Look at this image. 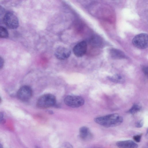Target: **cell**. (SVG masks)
Returning a JSON list of instances; mask_svg holds the SVG:
<instances>
[{
  "mask_svg": "<svg viewBox=\"0 0 148 148\" xmlns=\"http://www.w3.org/2000/svg\"><path fill=\"white\" fill-rule=\"evenodd\" d=\"M4 121L3 119V114L2 113H0V123H3Z\"/></svg>",
  "mask_w": 148,
  "mask_h": 148,
  "instance_id": "obj_21",
  "label": "cell"
},
{
  "mask_svg": "<svg viewBox=\"0 0 148 148\" xmlns=\"http://www.w3.org/2000/svg\"><path fill=\"white\" fill-rule=\"evenodd\" d=\"M32 91L29 86L25 85L22 86L18 90L17 96L18 98L23 101H28L32 97Z\"/></svg>",
  "mask_w": 148,
  "mask_h": 148,
  "instance_id": "obj_6",
  "label": "cell"
},
{
  "mask_svg": "<svg viewBox=\"0 0 148 148\" xmlns=\"http://www.w3.org/2000/svg\"><path fill=\"white\" fill-rule=\"evenodd\" d=\"M123 119L117 114H111L95 118L94 121L96 123L105 127H115L120 125Z\"/></svg>",
  "mask_w": 148,
  "mask_h": 148,
  "instance_id": "obj_1",
  "label": "cell"
},
{
  "mask_svg": "<svg viewBox=\"0 0 148 148\" xmlns=\"http://www.w3.org/2000/svg\"><path fill=\"white\" fill-rule=\"evenodd\" d=\"M1 97H0V103H1Z\"/></svg>",
  "mask_w": 148,
  "mask_h": 148,
  "instance_id": "obj_24",
  "label": "cell"
},
{
  "mask_svg": "<svg viewBox=\"0 0 148 148\" xmlns=\"http://www.w3.org/2000/svg\"><path fill=\"white\" fill-rule=\"evenodd\" d=\"M143 121L142 120H140L136 123L135 126L137 128H141L143 127Z\"/></svg>",
  "mask_w": 148,
  "mask_h": 148,
  "instance_id": "obj_17",
  "label": "cell"
},
{
  "mask_svg": "<svg viewBox=\"0 0 148 148\" xmlns=\"http://www.w3.org/2000/svg\"><path fill=\"white\" fill-rule=\"evenodd\" d=\"M56 102V98L54 95L47 94L40 97L37 101L36 105L40 108L45 109L54 106Z\"/></svg>",
  "mask_w": 148,
  "mask_h": 148,
  "instance_id": "obj_2",
  "label": "cell"
},
{
  "mask_svg": "<svg viewBox=\"0 0 148 148\" xmlns=\"http://www.w3.org/2000/svg\"><path fill=\"white\" fill-rule=\"evenodd\" d=\"M60 148H73V147L70 143L68 142H65L62 144Z\"/></svg>",
  "mask_w": 148,
  "mask_h": 148,
  "instance_id": "obj_15",
  "label": "cell"
},
{
  "mask_svg": "<svg viewBox=\"0 0 148 148\" xmlns=\"http://www.w3.org/2000/svg\"><path fill=\"white\" fill-rule=\"evenodd\" d=\"M8 36V31L4 27L0 26V38H6Z\"/></svg>",
  "mask_w": 148,
  "mask_h": 148,
  "instance_id": "obj_13",
  "label": "cell"
},
{
  "mask_svg": "<svg viewBox=\"0 0 148 148\" xmlns=\"http://www.w3.org/2000/svg\"><path fill=\"white\" fill-rule=\"evenodd\" d=\"M0 148H3L1 144H0Z\"/></svg>",
  "mask_w": 148,
  "mask_h": 148,
  "instance_id": "obj_22",
  "label": "cell"
},
{
  "mask_svg": "<svg viewBox=\"0 0 148 148\" xmlns=\"http://www.w3.org/2000/svg\"><path fill=\"white\" fill-rule=\"evenodd\" d=\"M65 103L69 107L78 108L83 106L84 103V98L80 96L68 95L64 99Z\"/></svg>",
  "mask_w": 148,
  "mask_h": 148,
  "instance_id": "obj_4",
  "label": "cell"
},
{
  "mask_svg": "<svg viewBox=\"0 0 148 148\" xmlns=\"http://www.w3.org/2000/svg\"><path fill=\"white\" fill-rule=\"evenodd\" d=\"M148 36L146 33H141L135 36L132 42L136 47L140 49H145L147 47Z\"/></svg>",
  "mask_w": 148,
  "mask_h": 148,
  "instance_id": "obj_5",
  "label": "cell"
},
{
  "mask_svg": "<svg viewBox=\"0 0 148 148\" xmlns=\"http://www.w3.org/2000/svg\"><path fill=\"white\" fill-rule=\"evenodd\" d=\"M107 78L113 82L119 84L123 83L125 80L124 76L120 74H116L112 76H109Z\"/></svg>",
  "mask_w": 148,
  "mask_h": 148,
  "instance_id": "obj_11",
  "label": "cell"
},
{
  "mask_svg": "<svg viewBox=\"0 0 148 148\" xmlns=\"http://www.w3.org/2000/svg\"><path fill=\"white\" fill-rule=\"evenodd\" d=\"M4 62L3 58L0 56V69H2L4 65Z\"/></svg>",
  "mask_w": 148,
  "mask_h": 148,
  "instance_id": "obj_18",
  "label": "cell"
},
{
  "mask_svg": "<svg viewBox=\"0 0 148 148\" xmlns=\"http://www.w3.org/2000/svg\"><path fill=\"white\" fill-rule=\"evenodd\" d=\"M2 23V22H1V20L0 19V24H1Z\"/></svg>",
  "mask_w": 148,
  "mask_h": 148,
  "instance_id": "obj_23",
  "label": "cell"
},
{
  "mask_svg": "<svg viewBox=\"0 0 148 148\" xmlns=\"http://www.w3.org/2000/svg\"><path fill=\"white\" fill-rule=\"evenodd\" d=\"M35 148H39L37 146H36V147Z\"/></svg>",
  "mask_w": 148,
  "mask_h": 148,
  "instance_id": "obj_25",
  "label": "cell"
},
{
  "mask_svg": "<svg viewBox=\"0 0 148 148\" xmlns=\"http://www.w3.org/2000/svg\"><path fill=\"white\" fill-rule=\"evenodd\" d=\"M116 144L119 148H138V147L137 144L131 140L119 141Z\"/></svg>",
  "mask_w": 148,
  "mask_h": 148,
  "instance_id": "obj_10",
  "label": "cell"
},
{
  "mask_svg": "<svg viewBox=\"0 0 148 148\" xmlns=\"http://www.w3.org/2000/svg\"><path fill=\"white\" fill-rule=\"evenodd\" d=\"M87 49V44L84 41L79 42L73 47V51L75 55L77 57L83 56L86 53Z\"/></svg>",
  "mask_w": 148,
  "mask_h": 148,
  "instance_id": "obj_8",
  "label": "cell"
},
{
  "mask_svg": "<svg viewBox=\"0 0 148 148\" xmlns=\"http://www.w3.org/2000/svg\"><path fill=\"white\" fill-rule=\"evenodd\" d=\"M3 21L9 28L14 29L19 26L18 20L16 16L13 13L9 12L5 14Z\"/></svg>",
  "mask_w": 148,
  "mask_h": 148,
  "instance_id": "obj_3",
  "label": "cell"
},
{
  "mask_svg": "<svg viewBox=\"0 0 148 148\" xmlns=\"http://www.w3.org/2000/svg\"><path fill=\"white\" fill-rule=\"evenodd\" d=\"M142 135V134H140L134 136L133 137V139L136 142L139 143L141 140Z\"/></svg>",
  "mask_w": 148,
  "mask_h": 148,
  "instance_id": "obj_16",
  "label": "cell"
},
{
  "mask_svg": "<svg viewBox=\"0 0 148 148\" xmlns=\"http://www.w3.org/2000/svg\"><path fill=\"white\" fill-rule=\"evenodd\" d=\"M112 56L115 57L117 58H122L124 57V55L123 53L118 50L113 49L112 51Z\"/></svg>",
  "mask_w": 148,
  "mask_h": 148,
  "instance_id": "obj_14",
  "label": "cell"
},
{
  "mask_svg": "<svg viewBox=\"0 0 148 148\" xmlns=\"http://www.w3.org/2000/svg\"><path fill=\"white\" fill-rule=\"evenodd\" d=\"M141 108V106L140 103H135L132 106L128 112L131 114H134L139 111Z\"/></svg>",
  "mask_w": 148,
  "mask_h": 148,
  "instance_id": "obj_12",
  "label": "cell"
},
{
  "mask_svg": "<svg viewBox=\"0 0 148 148\" xmlns=\"http://www.w3.org/2000/svg\"><path fill=\"white\" fill-rule=\"evenodd\" d=\"M5 11L4 8L0 5V16L2 15L4 13Z\"/></svg>",
  "mask_w": 148,
  "mask_h": 148,
  "instance_id": "obj_20",
  "label": "cell"
},
{
  "mask_svg": "<svg viewBox=\"0 0 148 148\" xmlns=\"http://www.w3.org/2000/svg\"><path fill=\"white\" fill-rule=\"evenodd\" d=\"M142 70L143 72L145 75L148 74V68L147 67L144 66L142 68Z\"/></svg>",
  "mask_w": 148,
  "mask_h": 148,
  "instance_id": "obj_19",
  "label": "cell"
},
{
  "mask_svg": "<svg viewBox=\"0 0 148 148\" xmlns=\"http://www.w3.org/2000/svg\"><path fill=\"white\" fill-rule=\"evenodd\" d=\"M56 57L60 60H64L69 58L71 54V51L68 48L64 46L58 47L55 51Z\"/></svg>",
  "mask_w": 148,
  "mask_h": 148,
  "instance_id": "obj_7",
  "label": "cell"
},
{
  "mask_svg": "<svg viewBox=\"0 0 148 148\" xmlns=\"http://www.w3.org/2000/svg\"><path fill=\"white\" fill-rule=\"evenodd\" d=\"M79 136L81 139L85 141L90 140L93 137L89 128L86 126H83L80 128Z\"/></svg>",
  "mask_w": 148,
  "mask_h": 148,
  "instance_id": "obj_9",
  "label": "cell"
}]
</instances>
